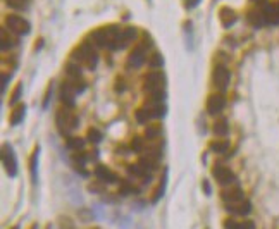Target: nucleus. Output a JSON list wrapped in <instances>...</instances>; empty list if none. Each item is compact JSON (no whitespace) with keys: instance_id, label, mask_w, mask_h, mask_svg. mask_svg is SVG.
<instances>
[{"instance_id":"4be33fe9","label":"nucleus","mask_w":279,"mask_h":229,"mask_svg":"<svg viewBox=\"0 0 279 229\" xmlns=\"http://www.w3.org/2000/svg\"><path fill=\"white\" fill-rule=\"evenodd\" d=\"M166 188H167V169L164 171V176H162L161 183H159V186L155 188L154 196H152V203H159V200H161L166 193Z\"/></svg>"},{"instance_id":"ddd939ff","label":"nucleus","mask_w":279,"mask_h":229,"mask_svg":"<svg viewBox=\"0 0 279 229\" xmlns=\"http://www.w3.org/2000/svg\"><path fill=\"white\" fill-rule=\"evenodd\" d=\"M95 176L99 181H102L105 184H112V183H117L119 181V176L114 172V171H111L107 166H99L95 169Z\"/></svg>"},{"instance_id":"f257e3e1","label":"nucleus","mask_w":279,"mask_h":229,"mask_svg":"<svg viewBox=\"0 0 279 229\" xmlns=\"http://www.w3.org/2000/svg\"><path fill=\"white\" fill-rule=\"evenodd\" d=\"M119 35H121V30H119L117 26H114V24H111V26H104V28H99L97 31H93L92 40L100 49L117 50Z\"/></svg>"},{"instance_id":"2f4dec72","label":"nucleus","mask_w":279,"mask_h":229,"mask_svg":"<svg viewBox=\"0 0 279 229\" xmlns=\"http://www.w3.org/2000/svg\"><path fill=\"white\" fill-rule=\"evenodd\" d=\"M21 97H23V83H19V85H17L16 88H14L12 95H10L9 104H10V105H17V102L21 100Z\"/></svg>"},{"instance_id":"e433bc0d","label":"nucleus","mask_w":279,"mask_h":229,"mask_svg":"<svg viewBox=\"0 0 279 229\" xmlns=\"http://www.w3.org/2000/svg\"><path fill=\"white\" fill-rule=\"evenodd\" d=\"M104 184L102 181H99V183H93L90 184V191H97V193H104Z\"/></svg>"},{"instance_id":"dca6fc26","label":"nucleus","mask_w":279,"mask_h":229,"mask_svg":"<svg viewBox=\"0 0 279 229\" xmlns=\"http://www.w3.org/2000/svg\"><path fill=\"white\" fill-rule=\"evenodd\" d=\"M136 38V28H124L121 30V35H119V42H117V50L126 49L128 45H131Z\"/></svg>"},{"instance_id":"ea45409f","label":"nucleus","mask_w":279,"mask_h":229,"mask_svg":"<svg viewBox=\"0 0 279 229\" xmlns=\"http://www.w3.org/2000/svg\"><path fill=\"white\" fill-rule=\"evenodd\" d=\"M9 79H10V74L3 72V74H2V93H5V88H7V83H9Z\"/></svg>"},{"instance_id":"f03ea898","label":"nucleus","mask_w":279,"mask_h":229,"mask_svg":"<svg viewBox=\"0 0 279 229\" xmlns=\"http://www.w3.org/2000/svg\"><path fill=\"white\" fill-rule=\"evenodd\" d=\"M56 122L57 128H59L60 134H69L79 126V117L76 115V112L72 111V107H60L56 114Z\"/></svg>"},{"instance_id":"2eb2a0df","label":"nucleus","mask_w":279,"mask_h":229,"mask_svg":"<svg viewBox=\"0 0 279 229\" xmlns=\"http://www.w3.org/2000/svg\"><path fill=\"white\" fill-rule=\"evenodd\" d=\"M219 19L224 28H231L238 21V16L231 7H221L219 9Z\"/></svg>"},{"instance_id":"c85d7f7f","label":"nucleus","mask_w":279,"mask_h":229,"mask_svg":"<svg viewBox=\"0 0 279 229\" xmlns=\"http://www.w3.org/2000/svg\"><path fill=\"white\" fill-rule=\"evenodd\" d=\"M135 117H136V121H138V124H147V122L152 119V115H150V112H148L147 107H141L136 111Z\"/></svg>"},{"instance_id":"0eeeda50","label":"nucleus","mask_w":279,"mask_h":229,"mask_svg":"<svg viewBox=\"0 0 279 229\" xmlns=\"http://www.w3.org/2000/svg\"><path fill=\"white\" fill-rule=\"evenodd\" d=\"M212 176L216 177V181L223 186H229L236 181V174L229 169V167L223 166V164L217 162L216 166L212 167Z\"/></svg>"},{"instance_id":"c756f323","label":"nucleus","mask_w":279,"mask_h":229,"mask_svg":"<svg viewBox=\"0 0 279 229\" xmlns=\"http://www.w3.org/2000/svg\"><path fill=\"white\" fill-rule=\"evenodd\" d=\"M66 74L67 78H81V69H79V64L76 62H69L66 65Z\"/></svg>"},{"instance_id":"49530a36","label":"nucleus","mask_w":279,"mask_h":229,"mask_svg":"<svg viewBox=\"0 0 279 229\" xmlns=\"http://www.w3.org/2000/svg\"><path fill=\"white\" fill-rule=\"evenodd\" d=\"M92 229H100V228H92Z\"/></svg>"},{"instance_id":"a18cd8bd","label":"nucleus","mask_w":279,"mask_h":229,"mask_svg":"<svg viewBox=\"0 0 279 229\" xmlns=\"http://www.w3.org/2000/svg\"><path fill=\"white\" fill-rule=\"evenodd\" d=\"M252 2H264V0H252Z\"/></svg>"},{"instance_id":"473e14b6","label":"nucleus","mask_w":279,"mask_h":229,"mask_svg":"<svg viewBox=\"0 0 279 229\" xmlns=\"http://www.w3.org/2000/svg\"><path fill=\"white\" fill-rule=\"evenodd\" d=\"M148 64H150L152 67H161V65L164 64V59H162V56L159 52H154L152 56H148Z\"/></svg>"},{"instance_id":"423d86ee","label":"nucleus","mask_w":279,"mask_h":229,"mask_svg":"<svg viewBox=\"0 0 279 229\" xmlns=\"http://www.w3.org/2000/svg\"><path fill=\"white\" fill-rule=\"evenodd\" d=\"M2 164H3L5 172L9 174L10 177L17 176V159H16V154H14L12 147H10L9 143H5L2 147Z\"/></svg>"},{"instance_id":"a878e982","label":"nucleus","mask_w":279,"mask_h":229,"mask_svg":"<svg viewBox=\"0 0 279 229\" xmlns=\"http://www.w3.org/2000/svg\"><path fill=\"white\" fill-rule=\"evenodd\" d=\"M214 133L217 134V136H226L227 133H229V124H227V119H219V121H216V124L212 126Z\"/></svg>"},{"instance_id":"37998d69","label":"nucleus","mask_w":279,"mask_h":229,"mask_svg":"<svg viewBox=\"0 0 279 229\" xmlns=\"http://www.w3.org/2000/svg\"><path fill=\"white\" fill-rule=\"evenodd\" d=\"M30 229H38V224H31Z\"/></svg>"},{"instance_id":"f704fd0d","label":"nucleus","mask_w":279,"mask_h":229,"mask_svg":"<svg viewBox=\"0 0 279 229\" xmlns=\"http://www.w3.org/2000/svg\"><path fill=\"white\" fill-rule=\"evenodd\" d=\"M28 2H30V0H5L7 5L12 7V9H17V10L26 9V7H28Z\"/></svg>"},{"instance_id":"393cba45","label":"nucleus","mask_w":279,"mask_h":229,"mask_svg":"<svg viewBox=\"0 0 279 229\" xmlns=\"http://www.w3.org/2000/svg\"><path fill=\"white\" fill-rule=\"evenodd\" d=\"M161 133H162L161 124H148L147 129H145V138H147L148 141H155L161 136Z\"/></svg>"},{"instance_id":"5701e85b","label":"nucleus","mask_w":279,"mask_h":229,"mask_svg":"<svg viewBox=\"0 0 279 229\" xmlns=\"http://www.w3.org/2000/svg\"><path fill=\"white\" fill-rule=\"evenodd\" d=\"M224 229H255V224L252 221H243L238 223L234 219H226L224 221Z\"/></svg>"},{"instance_id":"9b49d317","label":"nucleus","mask_w":279,"mask_h":229,"mask_svg":"<svg viewBox=\"0 0 279 229\" xmlns=\"http://www.w3.org/2000/svg\"><path fill=\"white\" fill-rule=\"evenodd\" d=\"M226 107V97L223 93H214L207 98V112L210 115H217Z\"/></svg>"},{"instance_id":"4468645a","label":"nucleus","mask_w":279,"mask_h":229,"mask_svg":"<svg viewBox=\"0 0 279 229\" xmlns=\"http://www.w3.org/2000/svg\"><path fill=\"white\" fill-rule=\"evenodd\" d=\"M128 174H131V176H135V177H140L143 184H148L152 181L150 171L145 169L141 164H133V166H128Z\"/></svg>"},{"instance_id":"20e7f679","label":"nucleus","mask_w":279,"mask_h":229,"mask_svg":"<svg viewBox=\"0 0 279 229\" xmlns=\"http://www.w3.org/2000/svg\"><path fill=\"white\" fill-rule=\"evenodd\" d=\"M143 90L150 95V93H155V92H162L166 86V76L162 74V72L159 71H154V72H148L147 76H145L143 79Z\"/></svg>"},{"instance_id":"412c9836","label":"nucleus","mask_w":279,"mask_h":229,"mask_svg":"<svg viewBox=\"0 0 279 229\" xmlns=\"http://www.w3.org/2000/svg\"><path fill=\"white\" fill-rule=\"evenodd\" d=\"M264 17H266L267 24H279V10L278 5H266L262 9Z\"/></svg>"},{"instance_id":"79ce46f5","label":"nucleus","mask_w":279,"mask_h":229,"mask_svg":"<svg viewBox=\"0 0 279 229\" xmlns=\"http://www.w3.org/2000/svg\"><path fill=\"white\" fill-rule=\"evenodd\" d=\"M202 186H204L205 195H210V193H212V190H210V184H209V181H207V179L202 181Z\"/></svg>"},{"instance_id":"72a5a7b5","label":"nucleus","mask_w":279,"mask_h":229,"mask_svg":"<svg viewBox=\"0 0 279 229\" xmlns=\"http://www.w3.org/2000/svg\"><path fill=\"white\" fill-rule=\"evenodd\" d=\"M102 133H100L99 129H95V128H90L88 129V140L92 141V143H95V145H99L100 141H102Z\"/></svg>"},{"instance_id":"7ed1b4c3","label":"nucleus","mask_w":279,"mask_h":229,"mask_svg":"<svg viewBox=\"0 0 279 229\" xmlns=\"http://www.w3.org/2000/svg\"><path fill=\"white\" fill-rule=\"evenodd\" d=\"M72 62L85 65L86 69H95L97 64H99V54L93 49L90 43H81L78 49L72 52Z\"/></svg>"},{"instance_id":"7c9ffc66","label":"nucleus","mask_w":279,"mask_h":229,"mask_svg":"<svg viewBox=\"0 0 279 229\" xmlns=\"http://www.w3.org/2000/svg\"><path fill=\"white\" fill-rule=\"evenodd\" d=\"M16 45V40L10 35H7V30H2V50H9Z\"/></svg>"},{"instance_id":"1a4fd4ad","label":"nucleus","mask_w":279,"mask_h":229,"mask_svg":"<svg viewBox=\"0 0 279 229\" xmlns=\"http://www.w3.org/2000/svg\"><path fill=\"white\" fill-rule=\"evenodd\" d=\"M78 95L74 90V86H72V83L69 79H66V81L60 85V90H59V98L60 102H62L66 107H74V97Z\"/></svg>"},{"instance_id":"c03bdc74","label":"nucleus","mask_w":279,"mask_h":229,"mask_svg":"<svg viewBox=\"0 0 279 229\" xmlns=\"http://www.w3.org/2000/svg\"><path fill=\"white\" fill-rule=\"evenodd\" d=\"M10 229H19V226H17V224H16V226H14V228H10Z\"/></svg>"},{"instance_id":"4c0bfd02","label":"nucleus","mask_w":279,"mask_h":229,"mask_svg":"<svg viewBox=\"0 0 279 229\" xmlns=\"http://www.w3.org/2000/svg\"><path fill=\"white\" fill-rule=\"evenodd\" d=\"M183 3L186 9H195V7L200 3V0H183Z\"/></svg>"},{"instance_id":"b1692460","label":"nucleus","mask_w":279,"mask_h":229,"mask_svg":"<svg viewBox=\"0 0 279 229\" xmlns=\"http://www.w3.org/2000/svg\"><path fill=\"white\" fill-rule=\"evenodd\" d=\"M209 148H210V152H214V154H226V152L229 150V141H227V140L210 141Z\"/></svg>"},{"instance_id":"bb28decb","label":"nucleus","mask_w":279,"mask_h":229,"mask_svg":"<svg viewBox=\"0 0 279 229\" xmlns=\"http://www.w3.org/2000/svg\"><path fill=\"white\" fill-rule=\"evenodd\" d=\"M66 147L69 148V150H81L83 147H85V140L83 138H78V136H67L66 140Z\"/></svg>"},{"instance_id":"6ab92c4d","label":"nucleus","mask_w":279,"mask_h":229,"mask_svg":"<svg viewBox=\"0 0 279 229\" xmlns=\"http://www.w3.org/2000/svg\"><path fill=\"white\" fill-rule=\"evenodd\" d=\"M246 19H248V23L252 24L253 28H262L264 24H267L262 10H248V14H246Z\"/></svg>"},{"instance_id":"58836bf2","label":"nucleus","mask_w":279,"mask_h":229,"mask_svg":"<svg viewBox=\"0 0 279 229\" xmlns=\"http://www.w3.org/2000/svg\"><path fill=\"white\" fill-rule=\"evenodd\" d=\"M50 97H52V85H50V86H49V90H47L45 100H43V109L49 107V104H50Z\"/></svg>"},{"instance_id":"f8f14e48","label":"nucleus","mask_w":279,"mask_h":229,"mask_svg":"<svg viewBox=\"0 0 279 229\" xmlns=\"http://www.w3.org/2000/svg\"><path fill=\"white\" fill-rule=\"evenodd\" d=\"M221 198H223V202L226 203V205H231V203H238V202H241V200H245V193L241 188L234 186V188H229V190L221 191Z\"/></svg>"},{"instance_id":"6e6552de","label":"nucleus","mask_w":279,"mask_h":229,"mask_svg":"<svg viewBox=\"0 0 279 229\" xmlns=\"http://www.w3.org/2000/svg\"><path fill=\"white\" fill-rule=\"evenodd\" d=\"M5 28L10 33H14V35H26V33H30L31 26L24 17L16 16V14H10V16H7V19H5Z\"/></svg>"},{"instance_id":"cd10ccee","label":"nucleus","mask_w":279,"mask_h":229,"mask_svg":"<svg viewBox=\"0 0 279 229\" xmlns=\"http://www.w3.org/2000/svg\"><path fill=\"white\" fill-rule=\"evenodd\" d=\"M119 195L122 196H128V195H133V193H138V188L133 186L131 183H128V181H121V186H119Z\"/></svg>"},{"instance_id":"de8ad7c7","label":"nucleus","mask_w":279,"mask_h":229,"mask_svg":"<svg viewBox=\"0 0 279 229\" xmlns=\"http://www.w3.org/2000/svg\"><path fill=\"white\" fill-rule=\"evenodd\" d=\"M278 10H279V3H278Z\"/></svg>"},{"instance_id":"a19ab883","label":"nucleus","mask_w":279,"mask_h":229,"mask_svg":"<svg viewBox=\"0 0 279 229\" xmlns=\"http://www.w3.org/2000/svg\"><path fill=\"white\" fill-rule=\"evenodd\" d=\"M124 90H126L124 81H122V79H117V81H115V92H124Z\"/></svg>"},{"instance_id":"c9c22d12","label":"nucleus","mask_w":279,"mask_h":229,"mask_svg":"<svg viewBox=\"0 0 279 229\" xmlns=\"http://www.w3.org/2000/svg\"><path fill=\"white\" fill-rule=\"evenodd\" d=\"M131 150L136 152V154H140V152L145 150V148H143V138H140V136H135V138H133V141H131Z\"/></svg>"},{"instance_id":"a211bd4d","label":"nucleus","mask_w":279,"mask_h":229,"mask_svg":"<svg viewBox=\"0 0 279 229\" xmlns=\"http://www.w3.org/2000/svg\"><path fill=\"white\" fill-rule=\"evenodd\" d=\"M24 115H26V105L24 104H17L14 107L12 114H10V126H19L24 121Z\"/></svg>"},{"instance_id":"39448f33","label":"nucleus","mask_w":279,"mask_h":229,"mask_svg":"<svg viewBox=\"0 0 279 229\" xmlns=\"http://www.w3.org/2000/svg\"><path fill=\"white\" fill-rule=\"evenodd\" d=\"M212 81H214V86H216V88H219L221 92H226V90L229 88V83H231L229 69L223 64H217L212 71Z\"/></svg>"},{"instance_id":"aec40b11","label":"nucleus","mask_w":279,"mask_h":229,"mask_svg":"<svg viewBox=\"0 0 279 229\" xmlns=\"http://www.w3.org/2000/svg\"><path fill=\"white\" fill-rule=\"evenodd\" d=\"M38 159H40V147H36L30 157V174L33 184H36V181H38Z\"/></svg>"},{"instance_id":"9d476101","label":"nucleus","mask_w":279,"mask_h":229,"mask_svg":"<svg viewBox=\"0 0 279 229\" xmlns=\"http://www.w3.org/2000/svg\"><path fill=\"white\" fill-rule=\"evenodd\" d=\"M145 60H147V49L140 43V45H136L135 49H133V52L128 56L126 64H128V67L138 69L140 65H143Z\"/></svg>"},{"instance_id":"f3484780","label":"nucleus","mask_w":279,"mask_h":229,"mask_svg":"<svg viewBox=\"0 0 279 229\" xmlns=\"http://www.w3.org/2000/svg\"><path fill=\"white\" fill-rule=\"evenodd\" d=\"M226 210L231 214H236V216H248L252 212V203L248 200H241L238 203H231V205H226Z\"/></svg>"}]
</instances>
